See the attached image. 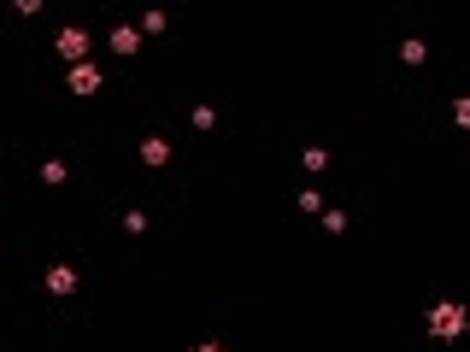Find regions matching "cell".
Segmentation results:
<instances>
[{
  "mask_svg": "<svg viewBox=\"0 0 470 352\" xmlns=\"http://www.w3.org/2000/svg\"><path fill=\"white\" fill-rule=\"evenodd\" d=\"M47 294H59V299L77 294V270L71 265H54V270H47Z\"/></svg>",
  "mask_w": 470,
  "mask_h": 352,
  "instance_id": "3957f363",
  "label": "cell"
},
{
  "mask_svg": "<svg viewBox=\"0 0 470 352\" xmlns=\"http://www.w3.org/2000/svg\"><path fill=\"white\" fill-rule=\"evenodd\" d=\"M136 47H142V29H112V53H136Z\"/></svg>",
  "mask_w": 470,
  "mask_h": 352,
  "instance_id": "5b68a950",
  "label": "cell"
},
{
  "mask_svg": "<svg viewBox=\"0 0 470 352\" xmlns=\"http://www.w3.org/2000/svg\"><path fill=\"white\" fill-rule=\"evenodd\" d=\"M465 323H470V317H465L458 299H441V306L429 311V335H435V340H458V335H465Z\"/></svg>",
  "mask_w": 470,
  "mask_h": 352,
  "instance_id": "6da1fadb",
  "label": "cell"
},
{
  "mask_svg": "<svg viewBox=\"0 0 470 352\" xmlns=\"http://www.w3.org/2000/svg\"><path fill=\"white\" fill-rule=\"evenodd\" d=\"M194 352H224V347H212V340H206V347H194Z\"/></svg>",
  "mask_w": 470,
  "mask_h": 352,
  "instance_id": "30bf717a",
  "label": "cell"
},
{
  "mask_svg": "<svg viewBox=\"0 0 470 352\" xmlns=\"http://www.w3.org/2000/svg\"><path fill=\"white\" fill-rule=\"evenodd\" d=\"M165 159H171V147H165L159 135H147L142 141V165H165Z\"/></svg>",
  "mask_w": 470,
  "mask_h": 352,
  "instance_id": "8992f818",
  "label": "cell"
},
{
  "mask_svg": "<svg viewBox=\"0 0 470 352\" xmlns=\"http://www.w3.org/2000/svg\"><path fill=\"white\" fill-rule=\"evenodd\" d=\"M400 59H406V65H424L429 53H424V42H406V47H400Z\"/></svg>",
  "mask_w": 470,
  "mask_h": 352,
  "instance_id": "ba28073f",
  "label": "cell"
},
{
  "mask_svg": "<svg viewBox=\"0 0 470 352\" xmlns=\"http://www.w3.org/2000/svg\"><path fill=\"white\" fill-rule=\"evenodd\" d=\"M300 165H306V170H324L329 153H324V147H306V153H300Z\"/></svg>",
  "mask_w": 470,
  "mask_h": 352,
  "instance_id": "52a82bcc",
  "label": "cell"
},
{
  "mask_svg": "<svg viewBox=\"0 0 470 352\" xmlns=\"http://www.w3.org/2000/svg\"><path fill=\"white\" fill-rule=\"evenodd\" d=\"M71 94H100V70L95 65H71Z\"/></svg>",
  "mask_w": 470,
  "mask_h": 352,
  "instance_id": "277c9868",
  "label": "cell"
},
{
  "mask_svg": "<svg viewBox=\"0 0 470 352\" xmlns=\"http://www.w3.org/2000/svg\"><path fill=\"white\" fill-rule=\"evenodd\" d=\"M453 118H458V129H470V94H465V100L453 106Z\"/></svg>",
  "mask_w": 470,
  "mask_h": 352,
  "instance_id": "9c48e42d",
  "label": "cell"
},
{
  "mask_svg": "<svg viewBox=\"0 0 470 352\" xmlns=\"http://www.w3.org/2000/svg\"><path fill=\"white\" fill-rule=\"evenodd\" d=\"M59 59H77V65H88V36H83V29H59Z\"/></svg>",
  "mask_w": 470,
  "mask_h": 352,
  "instance_id": "7a4b0ae2",
  "label": "cell"
}]
</instances>
